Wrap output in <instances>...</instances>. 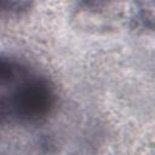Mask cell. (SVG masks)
Instances as JSON below:
<instances>
[{
	"instance_id": "1",
	"label": "cell",
	"mask_w": 155,
	"mask_h": 155,
	"mask_svg": "<svg viewBox=\"0 0 155 155\" xmlns=\"http://www.w3.org/2000/svg\"><path fill=\"white\" fill-rule=\"evenodd\" d=\"M53 84L19 58L0 56V126L36 124L56 107Z\"/></svg>"
},
{
	"instance_id": "2",
	"label": "cell",
	"mask_w": 155,
	"mask_h": 155,
	"mask_svg": "<svg viewBox=\"0 0 155 155\" xmlns=\"http://www.w3.org/2000/svg\"><path fill=\"white\" fill-rule=\"evenodd\" d=\"M23 4H18V2H10V1H0V15L5 13V12H10V11H17L18 7L21 8Z\"/></svg>"
}]
</instances>
